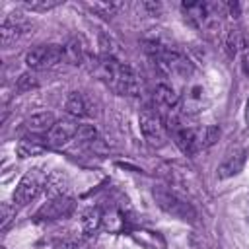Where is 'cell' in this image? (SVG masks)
Listing matches in <instances>:
<instances>
[{
    "mask_svg": "<svg viewBox=\"0 0 249 249\" xmlns=\"http://www.w3.org/2000/svg\"><path fill=\"white\" fill-rule=\"evenodd\" d=\"M91 70L95 72V76L107 84L113 91H117L119 95H138L142 91V80L138 76V72L123 62L121 58H111V56H97L91 62Z\"/></svg>",
    "mask_w": 249,
    "mask_h": 249,
    "instance_id": "cell-1",
    "label": "cell"
},
{
    "mask_svg": "<svg viewBox=\"0 0 249 249\" xmlns=\"http://www.w3.org/2000/svg\"><path fill=\"white\" fill-rule=\"evenodd\" d=\"M181 8L185 12V18L195 27L212 31L220 25V14L224 6L214 4V2H185Z\"/></svg>",
    "mask_w": 249,
    "mask_h": 249,
    "instance_id": "cell-2",
    "label": "cell"
},
{
    "mask_svg": "<svg viewBox=\"0 0 249 249\" xmlns=\"http://www.w3.org/2000/svg\"><path fill=\"white\" fill-rule=\"evenodd\" d=\"M154 198H156L158 206L163 212H167V214H171V216H175L179 220H191L193 222L196 218V212L191 206V202H187L177 193H173V191H169L165 187H156L154 189Z\"/></svg>",
    "mask_w": 249,
    "mask_h": 249,
    "instance_id": "cell-3",
    "label": "cell"
},
{
    "mask_svg": "<svg viewBox=\"0 0 249 249\" xmlns=\"http://www.w3.org/2000/svg\"><path fill=\"white\" fill-rule=\"evenodd\" d=\"M45 185H47V175L41 169H29L19 179V183H18V187L14 191V196H12L14 204L16 206L29 204L41 193V189H45Z\"/></svg>",
    "mask_w": 249,
    "mask_h": 249,
    "instance_id": "cell-4",
    "label": "cell"
},
{
    "mask_svg": "<svg viewBox=\"0 0 249 249\" xmlns=\"http://www.w3.org/2000/svg\"><path fill=\"white\" fill-rule=\"evenodd\" d=\"M138 123H140V132H142L144 140L150 146L160 148V146L165 144V140H167V128H165V124H163V121H161V117H160L158 111L144 109L140 113Z\"/></svg>",
    "mask_w": 249,
    "mask_h": 249,
    "instance_id": "cell-5",
    "label": "cell"
},
{
    "mask_svg": "<svg viewBox=\"0 0 249 249\" xmlns=\"http://www.w3.org/2000/svg\"><path fill=\"white\" fill-rule=\"evenodd\" d=\"M60 60H64V49L60 45H37L25 54V64L35 72L53 68Z\"/></svg>",
    "mask_w": 249,
    "mask_h": 249,
    "instance_id": "cell-6",
    "label": "cell"
},
{
    "mask_svg": "<svg viewBox=\"0 0 249 249\" xmlns=\"http://www.w3.org/2000/svg\"><path fill=\"white\" fill-rule=\"evenodd\" d=\"M74 212V200L68 195H54L51 196L45 204H41V208L37 210L35 218L37 220H60V218H68Z\"/></svg>",
    "mask_w": 249,
    "mask_h": 249,
    "instance_id": "cell-7",
    "label": "cell"
},
{
    "mask_svg": "<svg viewBox=\"0 0 249 249\" xmlns=\"http://www.w3.org/2000/svg\"><path fill=\"white\" fill-rule=\"evenodd\" d=\"M29 29V19L19 14V12H12L2 19V27H0V37H2V45L8 47L12 43H16L25 31Z\"/></svg>",
    "mask_w": 249,
    "mask_h": 249,
    "instance_id": "cell-8",
    "label": "cell"
},
{
    "mask_svg": "<svg viewBox=\"0 0 249 249\" xmlns=\"http://www.w3.org/2000/svg\"><path fill=\"white\" fill-rule=\"evenodd\" d=\"M78 128L80 124L72 119H60L53 124V128L45 134L49 148H62L64 144H68L72 138L78 136Z\"/></svg>",
    "mask_w": 249,
    "mask_h": 249,
    "instance_id": "cell-9",
    "label": "cell"
},
{
    "mask_svg": "<svg viewBox=\"0 0 249 249\" xmlns=\"http://www.w3.org/2000/svg\"><path fill=\"white\" fill-rule=\"evenodd\" d=\"M64 111L74 119L91 117L93 115V101L82 91H72L64 101Z\"/></svg>",
    "mask_w": 249,
    "mask_h": 249,
    "instance_id": "cell-10",
    "label": "cell"
},
{
    "mask_svg": "<svg viewBox=\"0 0 249 249\" xmlns=\"http://www.w3.org/2000/svg\"><path fill=\"white\" fill-rule=\"evenodd\" d=\"M175 144L181 148V152L185 154H196L200 152L198 146V126H187V124H179L175 130H171Z\"/></svg>",
    "mask_w": 249,
    "mask_h": 249,
    "instance_id": "cell-11",
    "label": "cell"
},
{
    "mask_svg": "<svg viewBox=\"0 0 249 249\" xmlns=\"http://www.w3.org/2000/svg\"><path fill=\"white\" fill-rule=\"evenodd\" d=\"M62 49H64V60L70 64H89L93 60L88 43L82 37H72Z\"/></svg>",
    "mask_w": 249,
    "mask_h": 249,
    "instance_id": "cell-12",
    "label": "cell"
},
{
    "mask_svg": "<svg viewBox=\"0 0 249 249\" xmlns=\"http://www.w3.org/2000/svg\"><path fill=\"white\" fill-rule=\"evenodd\" d=\"M47 148H49V144H47L45 136H41V134H27V136H23L18 142L16 152H18L19 158H33V156H41Z\"/></svg>",
    "mask_w": 249,
    "mask_h": 249,
    "instance_id": "cell-13",
    "label": "cell"
},
{
    "mask_svg": "<svg viewBox=\"0 0 249 249\" xmlns=\"http://www.w3.org/2000/svg\"><path fill=\"white\" fill-rule=\"evenodd\" d=\"M245 165V150L243 148H237L233 152H230L222 163L218 165V177L220 179H228V177H233L237 175Z\"/></svg>",
    "mask_w": 249,
    "mask_h": 249,
    "instance_id": "cell-14",
    "label": "cell"
},
{
    "mask_svg": "<svg viewBox=\"0 0 249 249\" xmlns=\"http://www.w3.org/2000/svg\"><path fill=\"white\" fill-rule=\"evenodd\" d=\"M54 123H56V119L51 111H41V113H35L31 117H27L23 124H25L29 134H41L43 136L53 128Z\"/></svg>",
    "mask_w": 249,
    "mask_h": 249,
    "instance_id": "cell-15",
    "label": "cell"
},
{
    "mask_svg": "<svg viewBox=\"0 0 249 249\" xmlns=\"http://www.w3.org/2000/svg\"><path fill=\"white\" fill-rule=\"evenodd\" d=\"M204 99H206V95H204V88H202V86H193V88L187 91V95L181 97V109H183V113H187V115H195V113L202 111V107H204Z\"/></svg>",
    "mask_w": 249,
    "mask_h": 249,
    "instance_id": "cell-16",
    "label": "cell"
},
{
    "mask_svg": "<svg viewBox=\"0 0 249 249\" xmlns=\"http://www.w3.org/2000/svg\"><path fill=\"white\" fill-rule=\"evenodd\" d=\"M101 224H103V214L97 206H89L82 212V230H84L86 235L95 233Z\"/></svg>",
    "mask_w": 249,
    "mask_h": 249,
    "instance_id": "cell-17",
    "label": "cell"
},
{
    "mask_svg": "<svg viewBox=\"0 0 249 249\" xmlns=\"http://www.w3.org/2000/svg\"><path fill=\"white\" fill-rule=\"evenodd\" d=\"M245 45V39H243V33L239 27H228L226 29V35H224V47H226V53L230 56H235Z\"/></svg>",
    "mask_w": 249,
    "mask_h": 249,
    "instance_id": "cell-18",
    "label": "cell"
},
{
    "mask_svg": "<svg viewBox=\"0 0 249 249\" xmlns=\"http://www.w3.org/2000/svg\"><path fill=\"white\" fill-rule=\"evenodd\" d=\"M220 136V128L214 124H206V126H198V146L200 150H206L208 146H212Z\"/></svg>",
    "mask_w": 249,
    "mask_h": 249,
    "instance_id": "cell-19",
    "label": "cell"
},
{
    "mask_svg": "<svg viewBox=\"0 0 249 249\" xmlns=\"http://www.w3.org/2000/svg\"><path fill=\"white\" fill-rule=\"evenodd\" d=\"M95 14H99V16H105V18H109V16H115L121 8H123V4H119V2H93V4H88Z\"/></svg>",
    "mask_w": 249,
    "mask_h": 249,
    "instance_id": "cell-20",
    "label": "cell"
},
{
    "mask_svg": "<svg viewBox=\"0 0 249 249\" xmlns=\"http://www.w3.org/2000/svg\"><path fill=\"white\" fill-rule=\"evenodd\" d=\"M39 86V78L35 72H25L18 78V84H16V89L18 91H29V89H35Z\"/></svg>",
    "mask_w": 249,
    "mask_h": 249,
    "instance_id": "cell-21",
    "label": "cell"
},
{
    "mask_svg": "<svg viewBox=\"0 0 249 249\" xmlns=\"http://www.w3.org/2000/svg\"><path fill=\"white\" fill-rule=\"evenodd\" d=\"M60 4V0H25L23 2V8L31 10V12H47V10H53Z\"/></svg>",
    "mask_w": 249,
    "mask_h": 249,
    "instance_id": "cell-22",
    "label": "cell"
},
{
    "mask_svg": "<svg viewBox=\"0 0 249 249\" xmlns=\"http://www.w3.org/2000/svg\"><path fill=\"white\" fill-rule=\"evenodd\" d=\"M54 249H89V245L84 239H66V241L56 243Z\"/></svg>",
    "mask_w": 249,
    "mask_h": 249,
    "instance_id": "cell-23",
    "label": "cell"
},
{
    "mask_svg": "<svg viewBox=\"0 0 249 249\" xmlns=\"http://www.w3.org/2000/svg\"><path fill=\"white\" fill-rule=\"evenodd\" d=\"M241 66H243V72L249 76V51L243 53V58H241Z\"/></svg>",
    "mask_w": 249,
    "mask_h": 249,
    "instance_id": "cell-24",
    "label": "cell"
},
{
    "mask_svg": "<svg viewBox=\"0 0 249 249\" xmlns=\"http://www.w3.org/2000/svg\"><path fill=\"white\" fill-rule=\"evenodd\" d=\"M245 121L249 123V99H247V105H245Z\"/></svg>",
    "mask_w": 249,
    "mask_h": 249,
    "instance_id": "cell-25",
    "label": "cell"
}]
</instances>
